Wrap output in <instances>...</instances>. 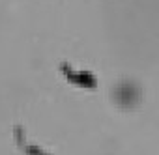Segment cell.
Returning a JSON list of instances; mask_svg holds the SVG:
<instances>
[{"label":"cell","instance_id":"cell-1","mask_svg":"<svg viewBox=\"0 0 159 155\" xmlns=\"http://www.w3.org/2000/svg\"><path fill=\"white\" fill-rule=\"evenodd\" d=\"M60 71L64 73L66 79L71 84H75V86H81V88H98V79L92 73H88V71H73V67L67 62H64L60 65Z\"/></svg>","mask_w":159,"mask_h":155},{"label":"cell","instance_id":"cell-2","mask_svg":"<svg viewBox=\"0 0 159 155\" xmlns=\"http://www.w3.org/2000/svg\"><path fill=\"white\" fill-rule=\"evenodd\" d=\"M15 138H17V144L21 146V148H25L26 144H25V133H23V129L21 127H17L15 129Z\"/></svg>","mask_w":159,"mask_h":155},{"label":"cell","instance_id":"cell-3","mask_svg":"<svg viewBox=\"0 0 159 155\" xmlns=\"http://www.w3.org/2000/svg\"><path fill=\"white\" fill-rule=\"evenodd\" d=\"M23 149H25L26 153H45V151H43L41 148H38V146H25Z\"/></svg>","mask_w":159,"mask_h":155}]
</instances>
